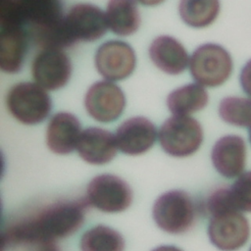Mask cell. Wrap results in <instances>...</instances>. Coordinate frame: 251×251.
<instances>
[{
	"mask_svg": "<svg viewBox=\"0 0 251 251\" xmlns=\"http://www.w3.org/2000/svg\"><path fill=\"white\" fill-rule=\"evenodd\" d=\"M87 204L82 200H63L10 226L3 234L7 244H44L71 235L84 221Z\"/></svg>",
	"mask_w": 251,
	"mask_h": 251,
	"instance_id": "1",
	"label": "cell"
},
{
	"mask_svg": "<svg viewBox=\"0 0 251 251\" xmlns=\"http://www.w3.org/2000/svg\"><path fill=\"white\" fill-rule=\"evenodd\" d=\"M153 219L157 226L166 232L183 233L195 224V204L184 190L168 191L155 201Z\"/></svg>",
	"mask_w": 251,
	"mask_h": 251,
	"instance_id": "2",
	"label": "cell"
},
{
	"mask_svg": "<svg viewBox=\"0 0 251 251\" xmlns=\"http://www.w3.org/2000/svg\"><path fill=\"white\" fill-rule=\"evenodd\" d=\"M192 77L200 85L216 87L223 84L232 71V59L221 45L206 43L197 47L189 61Z\"/></svg>",
	"mask_w": 251,
	"mask_h": 251,
	"instance_id": "3",
	"label": "cell"
},
{
	"mask_svg": "<svg viewBox=\"0 0 251 251\" xmlns=\"http://www.w3.org/2000/svg\"><path fill=\"white\" fill-rule=\"evenodd\" d=\"M9 112L23 124L34 125L44 121L51 111L48 93L37 83L19 82L7 95Z\"/></svg>",
	"mask_w": 251,
	"mask_h": 251,
	"instance_id": "4",
	"label": "cell"
},
{
	"mask_svg": "<svg viewBox=\"0 0 251 251\" xmlns=\"http://www.w3.org/2000/svg\"><path fill=\"white\" fill-rule=\"evenodd\" d=\"M202 140L201 125L188 116L175 115L166 120L159 130L161 147L174 157H186L193 154Z\"/></svg>",
	"mask_w": 251,
	"mask_h": 251,
	"instance_id": "5",
	"label": "cell"
},
{
	"mask_svg": "<svg viewBox=\"0 0 251 251\" xmlns=\"http://www.w3.org/2000/svg\"><path fill=\"white\" fill-rule=\"evenodd\" d=\"M88 204L106 213H119L131 203L132 191L121 177L104 174L93 177L87 185Z\"/></svg>",
	"mask_w": 251,
	"mask_h": 251,
	"instance_id": "6",
	"label": "cell"
},
{
	"mask_svg": "<svg viewBox=\"0 0 251 251\" xmlns=\"http://www.w3.org/2000/svg\"><path fill=\"white\" fill-rule=\"evenodd\" d=\"M106 14L92 4H75L64 17V29L71 45L77 41H94L107 30Z\"/></svg>",
	"mask_w": 251,
	"mask_h": 251,
	"instance_id": "7",
	"label": "cell"
},
{
	"mask_svg": "<svg viewBox=\"0 0 251 251\" xmlns=\"http://www.w3.org/2000/svg\"><path fill=\"white\" fill-rule=\"evenodd\" d=\"M210 241L222 251H236L248 241L250 225L238 211L213 216L208 226Z\"/></svg>",
	"mask_w": 251,
	"mask_h": 251,
	"instance_id": "8",
	"label": "cell"
},
{
	"mask_svg": "<svg viewBox=\"0 0 251 251\" xmlns=\"http://www.w3.org/2000/svg\"><path fill=\"white\" fill-rule=\"evenodd\" d=\"M126 105L122 89L109 80H99L93 83L85 93L84 107L89 116L102 123L117 120Z\"/></svg>",
	"mask_w": 251,
	"mask_h": 251,
	"instance_id": "9",
	"label": "cell"
},
{
	"mask_svg": "<svg viewBox=\"0 0 251 251\" xmlns=\"http://www.w3.org/2000/svg\"><path fill=\"white\" fill-rule=\"evenodd\" d=\"M97 72L108 80L127 77L135 67V54L129 44L122 40H109L101 44L94 57Z\"/></svg>",
	"mask_w": 251,
	"mask_h": 251,
	"instance_id": "10",
	"label": "cell"
},
{
	"mask_svg": "<svg viewBox=\"0 0 251 251\" xmlns=\"http://www.w3.org/2000/svg\"><path fill=\"white\" fill-rule=\"evenodd\" d=\"M71 73V61L61 49H41L31 63L32 77L44 89L55 90L63 87Z\"/></svg>",
	"mask_w": 251,
	"mask_h": 251,
	"instance_id": "11",
	"label": "cell"
},
{
	"mask_svg": "<svg viewBox=\"0 0 251 251\" xmlns=\"http://www.w3.org/2000/svg\"><path fill=\"white\" fill-rule=\"evenodd\" d=\"M157 130L152 122L144 117H132L125 121L116 130V142L121 152L140 155L152 147Z\"/></svg>",
	"mask_w": 251,
	"mask_h": 251,
	"instance_id": "12",
	"label": "cell"
},
{
	"mask_svg": "<svg viewBox=\"0 0 251 251\" xmlns=\"http://www.w3.org/2000/svg\"><path fill=\"white\" fill-rule=\"evenodd\" d=\"M211 158L215 169L225 177L241 175L246 161V145L242 137L234 134L218 139L212 148Z\"/></svg>",
	"mask_w": 251,
	"mask_h": 251,
	"instance_id": "13",
	"label": "cell"
},
{
	"mask_svg": "<svg viewBox=\"0 0 251 251\" xmlns=\"http://www.w3.org/2000/svg\"><path fill=\"white\" fill-rule=\"evenodd\" d=\"M116 137L107 129L87 127L81 131L76 150L80 158L93 165L110 162L117 152Z\"/></svg>",
	"mask_w": 251,
	"mask_h": 251,
	"instance_id": "14",
	"label": "cell"
},
{
	"mask_svg": "<svg viewBox=\"0 0 251 251\" xmlns=\"http://www.w3.org/2000/svg\"><path fill=\"white\" fill-rule=\"evenodd\" d=\"M28 39L21 25L0 23V68L3 72L15 74L22 69Z\"/></svg>",
	"mask_w": 251,
	"mask_h": 251,
	"instance_id": "15",
	"label": "cell"
},
{
	"mask_svg": "<svg viewBox=\"0 0 251 251\" xmlns=\"http://www.w3.org/2000/svg\"><path fill=\"white\" fill-rule=\"evenodd\" d=\"M80 123L68 112L52 116L46 129V144L56 154H69L77 145L80 136Z\"/></svg>",
	"mask_w": 251,
	"mask_h": 251,
	"instance_id": "16",
	"label": "cell"
},
{
	"mask_svg": "<svg viewBox=\"0 0 251 251\" xmlns=\"http://www.w3.org/2000/svg\"><path fill=\"white\" fill-rule=\"evenodd\" d=\"M149 56L157 68L169 75L182 73L188 64V55L182 44L169 35L158 36L151 42Z\"/></svg>",
	"mask_w": 251,
	"mask_h": 251,
	"instance_id": "17",
	"label": "cell"
},
{
	"mask_svg": "<svg viewBox=\"0 0 251 251\" xmlns=\"http://www.w3.org/2000/svg\"><path fill=\"white\" fill-rule=\"evenodd\" d=\"M106 19L110 29L118 35H129L140 25V14L136 2L113 0L108 2Z\"/></svg>",
	"mask_w": 251,
	"mask_h": 251,
	"instance_id": "18",
	"label": "cell"
},
{
	"mask_svg": "<svg viewBox=\"0 0 251 251\" xmlns=\"http://www.w3.org/2000/svg\"><path fill=\"white\" fill-rule=\"evenodd\" d=\"M209 100L206 89L197 83H188L173 90L167 97V106L176 116H187L203 109Z\"/></svg>",
	"mask_w": 251,
	"mask_h": 251,
	"instance_id": "19",
	"label": "cell"
},
{
	"mask_svg": "<svg viewBox=\"0 0 251 251\" xmlns=\"http://www.w3.org/2000/svg\"><path fill=\"white\" fill-rule=\"evenodd\" d=\"M125 240L117 230L96 226L85 231L80 239L81 251H124Z\"/></svg>",
	"mask_w": 251,
	"mask_h": 251,
	"instance_id": "20",
	"label": "cell"
},
{
	"mask_svg": "<svg viewBox=\"0 0 251 251\" xmlns=\"http://www.w3.org/2000/svg\"><path fill=\"white\" fill-rule=\"evenodd\" d=\"M220 11L216 0H182L178 5L180 18L185 24L194 27H203L212 24Z\"/></svg>",
	"mask_w": 251,
	"mask_h": 251,
	"instance_id": "21",
	"label": "cell"
},
{
	"mask_svg": "<svg viewBox=\"0 0 251 251\" xmlns=\"http://www.w3.org/2000/svg\"><path fill=\"white\" fill-rule=\"evenodd\" d=\"M219 115L223 121L236 126H251V99L228 96L221 100Z\"/></svg>",
	"mask_w": 251,
	"mask_h": 251,
	"instance_id": "22",
	"label": "cell"
},
{
	"mask_svg": "<svg viewBox=\"0 0 251 251\" xmlns=\"http://www.w3.org/2000/svg\"><path fill=\"white\" fill-rule=\"evenodd\" d=\"M230 194L237 211L251 213V171L242 173L230 186Z\"/></svg>",
	"mask_w": 251,
	"mask_h": 251,
	"instance_id": "23",
	"label": "cell"
},
{
	"mask_svg": "<svg viewBox=\"0 0 251 251\" xmlns=\"http://www.w3.org/2000/svg\"><path fill=\"white\" fill-rule=\"evenodd\" d=\"M206 210L211 217L230 211H237L231 199L230 186H221L214 189L207 198Z\"/></svg>",
	"mask_w": 251,
	"mask_h": 251,
	"instance_id": "24",
	"label": "cell"
},
{
	"mask_svg": "<svg viewBox=\"0 0 251 251\" xmlns=\"http://www.w3.org/2000/svg\"><path fill=\"white\" fill-rule=\"evenodd\" d=\"M239 80L243 91L251 97V60H249L242 68Z\"/></svg>",
	"mask_w": 251,
	"mask_h": 251,
	"instance_id": "25",
	"label": "cell"
},
{
	"mask_svg": "<svg viewBox=\"0 0 251 251\" xmlns=\"http://www.w3.org/2000/svg\"><path fill=\"white\" fill-rule=\"evenodd\" d=\"M37 251H61V250L56 244H54V242H50V243H44L40 245V248Z\"/></svg>",
	"mask_w": 251,
	"mask_h": 251,
	"instance_id": "26",
	"label": "cell"
},
{
	"mask_svg": "<svg viewBox=\"0 0 251 251\" xmlns=\"http://www.w3.org/2000/svg\"><path fill=\"white\" fill-rule=\"evenodd\" d=\"M152 251H182L179 248L176 247V246H172V245H163V246H159L157 248H155Z\"/></svg>",
	"mask_w": 251,
	"mask_h": 251,
	"instance_id": "27",
	"label": "cell"
},
{
	"mask_svg": "<svg viewBox=\"0 0 251 251\" xmlns=\"http://www.w3.org/2000/svg\"><path fill=\"white\" fill-rule=\"evenodd\" d=\"M249 139H250V142H251V126L249 128Z\"/></svg>",
	"mask_w": 251,
	"mask_h": 251,
	"instance_id": "28",
	"label": "cell"
},
{
	"mask_svg": "<svg viewBox=\"0 0 251 251\" xmlns=\"http://www.w3.org/2000/svg\"><path fill=\"white\" fill-rule=\"evenodd\" d=\"M249 251H251V247H250V249H249Z\"/></svg>",
	"mask_w": 251,
	"mask_h": 251,
	"instance_id": "29",
	"label": "cell"
}]
</instances>
